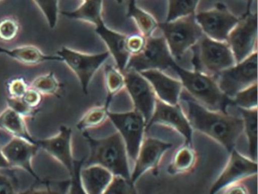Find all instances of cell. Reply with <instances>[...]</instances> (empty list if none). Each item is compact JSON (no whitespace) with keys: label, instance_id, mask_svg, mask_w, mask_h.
Returning <instances> with one entry per match:
<instances>
[{"label":"cell","instance_id":"1","mask_svg":"<svg viewBox=\"0 0 258 194\" xmlns=\"http://www.w3.org/2000/svg\"><path fill=\"white\" fill-rule=\"evenodd\" d=\"M179 102L185 103V115L193 130L200 132L224 147L230 153L243 133L241 118L227 112L211 110L201 105L186 92H182Z\"/></svg>","mask_w":258,"mask_h":194},{"label":"cell","instance_id":"2","mask_svg":"<svg viewBox=\"0 0 258 194\" xmlns=\"http://www.w3.org/2000/svg\"><path fill=\"white\" fill-rule=\"evenodd\" d=\"M83 134L90 147V156L84 164L101 165L114 176L131 179L127 152L117 132L103 138L93 137L87 131L83 132Z\"/></svg>","mask_w":258,"mask_h":194},{"label":"cell","instance_id":"3","mask_svg":"<svg viewBox=\"0 0 258 194\" xmlns=\"http://www.w3.org/2000/svg\"><path fill=\"white\" fill-rule=\"evenodd\" d=\"M171 68L179 75L182 88L198 103L211 110L227 112L228 106L232 105V99L220 90L214 76L197 70L184 69L176 63Z\"/></svg>","mask_w":258,"mask_h":194},{"label":"cell","instance_id":"4","mask_svg":"<svg viewBox=\"0 0 258 194\" xmlns=\"http://www.w3.org/2000/svg\"><path fill=\"white\" fill-rule=\"evenodd\" d=\"M167 46L175 61L182 59L188 48L196 45L204 36L194 15L158 24Z\"/></svg>","mask_w":258,"mask_h":194},{"label":"cell","instance_id":"5","mask_svg":"<svg viewBox=\"0 0 258 194\" xmlns=\"http://www.w3.org/2000/svg\"><path fill=\"white\" fill-rule=\"evenodd\" d=\"M196 70L216 75L236 64L232 50L226 42L214 40L204 35L197 42Z\"/></svg>","mask_w":258,"mask_h":194},{"label":"cell","instance_id":"6","mask_svg":"<svg viewBox=\"0 0 258 194\" xmlns=\"http://www.w3.org/2000/svg\"><path fill=\"white\" fill-rule=\"evenodd\" d=\"M176 63L164 36H151L146 38L144 48L140 53L131 56L125 70L138 72L148 70L162 71L172 68Z\"/></svg>","mask_w":258,"mask_h":194},{"label":"cell","instance_id":"7","mask_svg":"<svg viewBox=\"0 0 258 194\" xmlns=\"http://www.w3.org/2000/svg\"><path fill=\"white\" fill-rule=\"evenodd\" d=\"M216 80L220 90L230 99L239 91L257 83L256 51L241 62L221 71L216 76Z\"/></svg>","mask_w":258,"mask_h":194},{"label":"cell","instance_id":"8","mask_svg":"<svg viewBox=\"0 0 258 194\" xmlns=\"http://www.w3.org/2000/svg\"><path fill=\"white\" fill-rule=\"evenodd\" d=\"M108 117L121 136L128 157L134 162L147 131L146 120L134 109L125 112H108Z\"/></svg>","mask_w":258,"mask_h":194},{"label":"cell","instance_id":"9","mask_svg":"<svg viewBox=\"0 0 258 194\" xmlns=\"http://www.w3.org/2000/svg\"><path fill=\"white\" fill-rule=\"evenodd\" d=\"M61 62L77 76L84 93L87 94L92 79L100 67L109 57L108 52L98 54H87L67 46H62L56 52Z\"/></svg>","mask_w":258,"mask_h":194},{"label":"cell","instance_id":"10","mask_svg":"<svg viewBox=\"0 0 258 194\" xmlns=\"http://www.w3.org/2000/svg\"><path fill=\"white\" fill-rule=\"evenodd\" d=\"M229 153V159L221 173L212 186L208 194H217L226 186L242 181L257 174V161L250 159L233 149Z\"/></svg>","mask_w":258,"mask_h":194},{"label":"cell","instance_id":"11","mask_svg":"<svg viewBox=\"0 0 258 194\" xmlns=\"http://www.w3.org/2000/svg\"><path fill=\"white\" fill-rule=\"evenodd\" d=\"M154 125H161L176 130L185 139V144L192 146L193 129L180 103L169 105L157 99L155 110L149 120L146 130Z\"/></svg>","mask_w":258,"mask_h":194},{"label":"cell","instance_id":"12","mask_svg":"<svg viewBox=\"0 0 258 194\" xmlns=\"http://www.w3.org/2000/svg\"><path fill=\"white\" fill-rule=\"evenodd\" d=\"M257 38V16L250 14L241 18L228 35L226 42L232 50L236 63L254 53Z\"/></svg>","mask_w":258,"mask_h":194},{"label":"cell","instance_id":"13","mask_svg":"<svg viewBox=\"0 0 258 194\" xmlns=\"http://www.w3.org/2000/svg\"><path fill=\"white\" fill-rule=\"evenodd\" d=\"M195 18L204 35L220 42H226L228 35L239 21L223 4L211 10L199 12L195 15Z\"/></svg>","mask_w":258,"mask_h":194},{"label":"cell","instance_id":"14","mask_svg":"<svg viewBox=\"0 0 258 194\" xmlns=\"http://www.w3.org/2000/svg\"><path fill=\"white\" fill-rule=\"evenodd\" d=\"M122 73L124 76L125 88L134 103V109L143 115L148 124L155 110L156 95L150 83L138 71L125 70Z\"/></svg>","mask_w":258,"mask_h":194},{"label":"cell","instance_id":"15","mask_svg":"<svg viewBox=\"0 0 258 194\" xmlns=\"http://www.w3.org/2000/svg\"><path fill=\"white\" fill-rule=\"evenodd\" d=\"M171 142L155 137H145L134 160L131 173V180L135 184L148 171H158L161 159L166 153L173 148Z\"/></svg>","mask_w":258,"mask_h":194},{"label":"cell","instance_id":"16","mask_svg":"<svg viewBox=\"0 0 258 194\" xmlns=\"http://www.w3.org/2000/svg\"><path fill=\"white\" fill-rule=\"evenodd\" d=\"M1 149L12 168L25 170L37 180H40L32 168L33 159L40 149L37 143L21 138L12 137Z\"/></svg>","mask_w":258,"mask_h":194},{"label":"cell","instance_id":"17","mask_svg":"<svg viewBox=\"0 0 258 194\" xmlns=\"http://www.w3.org/2000/svg\"><path fill=\"white\" fill-rule=\"evenodd\" d=\"M72 129L68 126L60 127L55 136L44 139H36V143L52 157L62 164L69 174L73 172L75 159L72 150Z\"/></svg>","mask_w":258,"mask_h":194},{"label":"cell","instance_id":"18","mask_svg":"<svg viewBox=\"0 0 258 194\" xmlns=\"http://www.w3.org/2000/svg\"><path fill=\"white\" fill-rule=\"evenodd\" d=\"M140 73L150 83L158 100L169 105L180 103L183 89L180 80L172 78L159 70H148Z\"/></svg>","mask_w":258,"mask_h":194},{"label":"cell","instance_id":"19","mask_svg":"<svg viewBox=\"0 0 258 194\" xmlns=\"http://www.w3.org/2000/svg\"><path fill=\"white\" fill-rule=\"evenodd\" d=\"M96 32L106 44L109 50L108 53L114 56L117 68L123 72L131 57L125 45L126 36L110 30L105 27L104 22L96 26Z\"/></svg>","mask_w":258,"mask_h":194},{"label":"cell","instance_id":"20","mask_svg":"<svg viewBox=\"0 0 258 194\" xmlns=\"http://www.w3.org/2000/svg\"><path fill=\"white\" fill-rule=\"evenodd\" d=\"M0 54L6 55L27 66H35L44 62H61V59L57 55L46 54L34 45H20L13 48L0 46Z\"/></svg>","mask_w":258,"mask_h":194},{"label":"cell","instance_id":"21","mask_svg":"<svg viewBox=\"0 0 258 194\" xmlns=\"http://www.w3.org/2000/svg\"><path fill=\"white\" fill-rule=\"evenodd\" d=\"M114 174L99 165H87L81 170V181L87 194H102L112 180Z\"/></svg>","mask_w":258,"mask_h":194},{"label":"cell","instance_id":"22","mask_svg":"<svg viewBox=\"0 0 258 194\" xmlns=\"http://www.w3.org/2000/svg\"><path fill=\"white\" fill-rule=\"evenodd\" d=\"M0 129L12 137L21 138L36 143V139L27 128L25 117L11 108L7 107L0 113Z\"/></svg>","mask_w":258,"mask_h":194},{"label":"cell","instance_id":"23","mask_svg":"<svg viewBox=\"0 0 258 194\" xmlns=\"http://www.w3.org/2000/svg\"><path fill=\"white\" fill-rule=\"evenodd\" d=\"M102 12V0H84L75 10L62 11L61 14L69 19L84 21L96 26L103 22Z\"/></svg>","mask_w":258,"mask_h":194},{"label":"cell","instance_id":"24","mask_svg":"<svg viewBox=\"0 0 258 194\" xmlns=\"http://www.w3.org/2000/svg\"><path fill=\"white\" fill-rule=\"evenodd\" d=\"M197 162L198 154L192 146L184 144L175 153L167 173L172 176L187 174L194 169Z\"/></svg>","mask_w":258,"mask_h":194},{"label":"cell","instance_id":"25","mask_svg":"<svg viewBox=\"0 0 258 194\" xmlns=\"http://www.w3.org/2000/svg\"><path fill=\"white\" fill-rule=\"evenodd\" d=\"M243 121V133L247 139L249 157L257 161V109H238Z\"/></svg>","mask_w":258,"mask_h":194},{"label":"cell","instance_id":"26","mask_svg":"<svg viewBox=\"0 0 258 194\" xmlns=\"http://www.w3.org/2000/svg\"><path fill=\"white\" fill-rule=\"evenodd\" d=\"M108 106L109 105L105 103L104 106H96L89 109L78 121L77 128L85 132L102 126L108 119Z\"/></svg>","mask_w":258,"mask_h":194},{"label":"cell","instance_id":"27","mask_svg":"<svg viewBox=\"0 0 258 194\" xmlns=\"http://www.w3.org/2000/svg\"><path fill=\"white\" fill-rule=\"evenodd\" d=\"M128 15L135 20L139 30L146 38L152 36L154 30L158 26L153 17L136 6L135 1L134 0H131L130 3Z\"/></svg>","mask_w":258,"mask_h":194},{"label":"cell","instance_id":"28","mask_svg":"<svg viewBox=\"0 0 258 194\" xmlns=\"http://www.w3.org/2000/svg\"><path fill=\"white\" fill-rule=\"evenodd\" d=\"M105 83L108 92L107 104L109 105L111 99L125 87V79L123 73L115 67L107 65L105 67Z\"/></svg>","mask_w":258,"mask_h":194},{"label":"cell","instance_id":"29","mask_svg":"<svg viewBox=\"0 0 258 194\" xmlns=\"http://www.w3.org/2000/svg\"><path fill=\"white\" fill-rule=\"evenodd\" d=\"M29 86L38 91L42 95H58L61 83L51 71L36 77Z\"/></svg>","mask_w":258,"mask_h":194},{"label":"cell","instance_id":"30","mask_svg":"<svg viewBox=\"0 0 258 194\" xmlns=\"http://www.w3.org/2000/svg\"><path fill=\"white\" fill-rule=\"evenodd\" d=\"M199 1L200 0H169L168 15L166 21L196 15Z\"/></svg>","mask_w":258,"mask_h":194},{"label":"cell","instance_id":"31","mask_svg":"<svg viewBox=\"0 0 258 194\" xmlns=\"http://www.w3.org/2000/svg\"><path fill=\"white\" fill-rule=\"evenodd\" d=\"M232 102L238 109H257V83L239 91L232 98Z\"/></svg>","mask_w":258,"mask_h":194},{"label":"cell","instance_id":"32","mask_svg":"<svg viewBox=\"0 0 258 194\" xmlns=\"http://www.w3.org/2000/svg\"><path fill=\"white\" fill-rule=\"evenodd\" d=\"M20 30V23L15 17H5L0 19V41L13 42L19 36Z\"/></svg>","mask_w":258,"mask_h":194},{"label":"cell","instance_id":"33","mask_svg":"<svg viewBox=\"0 0 258 194\" xmlns=\"http://www.w3.org/2000/svg\"><path fill=\"white\" fill-rule=\"evenodd\" d=\"M44 15L48 25L54 29L58 23L59 15V0H33Z\"/></svg>","mask_w":258,"mask_h":194},{"label":"cell","instance_id":"34","mask_svg":"<svg viewBox=\"0 0 258 194\" xmlns=\"http://www.w3.org/2000/svg\"><path fill=\"white\" fill-rule=\"evenodd\" d=\"M102 194H138L135 184L131 179L124 178L120 176L113 177L110 184Z\"/></svg>","mask_w":258,"mask_h":194},{"label":"cell","instance_id":"35","mask_svg":"<svg viewBox=\"0 0 258 194\" xmlns=\"http://www.w3.org/2000/svg\"><path fill=\"white\" fill-rule=\"evenodd\" d=\"M86 158L81 160H75L73 172L70 174L71 180L68 194H87L81 181V170L84 166Z\"/></svg>","mask_w":258,"mask_h":194},{"label":"cell","instance_id":"36","mask_svg":"<svg viewBox=\"0 0 258 194\" xmlns=\"http://www.w3.org/2000/svg\"><path fill=\"white\" fill-rule=\"evenodd\" d=\"M28 88L29 85L23 77H14L7 83L8 97L12 99H22Z\"/></svg>","mask_w":258,"mask_h":194},{"label":"cell","instance_id":"37","mask_svg":"<svg viewBox=\"0 0 258 194\" xmlns=\"http://www.w3.org/2000/svg\"><path fill=\"white\" fill-rule=\"evenodd\" d=\"M13 176L0 170V194H19L17 182Z\"/></svg>","mask_w":258,"mask_h":194},{"label":"cell","instance_id":"38","mask_svg":"<svg viewBox=\"0 0 258 194\" xmlns=\"http://www.w3.org/2000/svg\"><path fill=\"white\" fill-rule=\"evenodd\" d=\"M70 181L60 183L58 188L47 186L46 188H30L19 194H68Z\"/></svg>","mask_w":258,"mask_h":194},{"label":"cell","instance_id":"39","mask_svg":"<svg viewBox=\"0 0 258 194\" xmlns=\"http://www.w3.org/2000/svg\"><path fill=\"white\" fill-rule=\"evenodd\" d=\"M146 38L142 34H134L126 36V48L131 56L140 53L144 48Z\"/></svg>","mask_w":258,"mask_h":194},{"label":"cell","instance_id":"40","mask_svg":"<svg viewBox=\"0 0 258 194\" xmlns=\"http://www.w3.org/2000/svg\"><path fill=\"white\" fill-rule=\"evenodd\" d=\"M21 100L28 108L33 110H36L37 107L41 104L43 95L38 91L29 86L28 90L26 91L25 95Z\"/></svg>","mask_w":258,"mask_h":194},{"label":"cell","instance_id":"41","mask_svg":"<svg viewBox=\"0 0 258 194\" xmlns=\"http://www.w3.org/2000/svg\"><path fill=\"white\" fill-rule=\"evenodd\" d=\"M7 103H8V107L14 109L16 112H19L24 117L31 116L34 113L35 110L28 108L25 103L22 102L21 99H12L8 97L7 98Z\"/></svg>","mask_w":258,"mask_h":194},{"label":"cell","instance_id":"42","mask_svg":"<svg viewBox=\"0 0 258 194\" xmlns=\"http://www.w3.org/2000/svg\"><path fill=\"white\" fill-rule=\"evenodd\" d=\"M221 194H250L247 186L242 181L232 183L220 191Z\"/></svg>","mask_w":258,"mask_h":194},{"label":"cell","instance_id":"43","mask_svg":"<svg viewBox=\"0 0 258 194\" xmlns=\"http://www.w3.org/2000/svg\"><path fill=\"white\" fill-rule=\"evenodd\" d=\"M12 168H13L3 153L2 149L0 148V170L12 169Z\"/></svg>","mask_w":258,"mask_h":194},{"label":"cell","instance_id":"44","mask_svg":"<svg viewBox=\"0 0 258 194\" xmlns=\"http://www.w3.org/2000/svg\"><path fill=\"white\" fill-rule=\"evenodd\" d=\"M0 138H2V139H11L12 136H10V135H9L8 133H6V132H4V130H1L0 129Z\"/></svg>","mask_w":258,"mask_h":194},{"label":"cell","instance_id":"45","mask_svg":"<svg viewBox=\"0 0 258 194\" xmlns=\"http://www.w3.org/2000/svg\"><path fill=\"white\" fill-rule=\"evenodd\" d=\"M116 1H117V3H119V4H120V3H121L122 2H123V0H116Z\"/></svg>","mask_w":258,"mask_h":194},{"label":"cell","instance_id":"46","mask_svg":"<svg viewBox=\"0 0 258 194\" xmlns=\"http://www.w3.org/2000/svg\"><path fill=\"white\" fill-rule=\"evenodd\" d=\"M3 1V0H0V2Z\"/></svg>","mask_w":258,"mask_h":194},{"label":"cell","instance_id":"47","mask_svg":"<svg viewBox=\"0 0 258 194\" xmlns=\"http://www.w3.org/2000/svg\"><path fill=\"white\" fill-rule=\"evenodd\" d=\"M249 1H250V0H249Z\"/></svg>","mask_w":258,"mask_h":194},{"label":"cell","instance_id":"48","mask_svg":"<svg viewBox=\"0 0 258 194\" xmlns=\"http://www.w3.org/2000/svg\"><path fill=\"white\" fill-rule=\"evenodd\" d=\"M134 1H135V0H134Z\"/></svg>","mask_w":258,"mask_h":194},{"label":"cell","instance_id":"49","mask_svg":"<svg viewBox=\"0 0 258 194\" xmlns=\"http://www.w3.org/2000/svg\"><path fill=\"white\" fill-rule=\"evenodd\" d=\"M83 1H84V0H83Z\"/></svg>","mask_w":258,"mask_h":194}]
</instances>
